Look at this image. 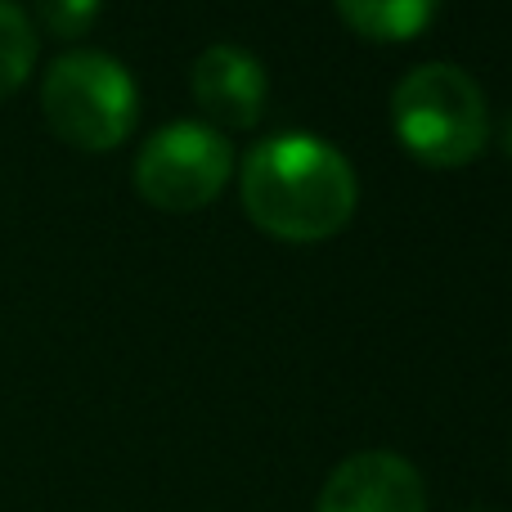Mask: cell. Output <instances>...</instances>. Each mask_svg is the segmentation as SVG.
<instances>
[{
    "mask_svg": "<svg viewBox=\"0 0 512 512\" xmlns=\"http://www.w3.org/2000/svg\"><path fill=\"white\" fill-rule=\"evenodd\" d=\"M234 171V153L216 126L171 122L144 140L135 158V189L144 203L162 212H198L225 189Z\"/></svg>",
    "mask_w": 512,
    "mask_h": 512,
    "instance_id": "obj_4",
    "label": "cell"
},
{
    "mask_svg": "<svg viewBox=\"0 0 512 512\" xmlns=\"http://www.w3.org/2000/svg\"><path fill=\"white\" fill-rule=\"evenodd\" d=\"M396 135L427 167H463L486 149L490 117L481 86L459 63H423L391 90Z\"/></svg>",
    "mask_w": 512,
    "mask_h": 512,
    "instance_id": "obj_2",
    "label": "cell"
},
{
    "mask_svg": "<svg viewBox=\"0 0 512 512\" xmlns=\"http://www.w3.org/2000/svg\"><path fill=\"white\" fill-rule=\"evenodd\" d=\"M441 0H337V14L369 41H409L436 18Z\"/></svg>",
    "mask_w": 512,
    "mask_h": 512,
    "instance_id": "obj_7",
    "label": "cell"
},
{
    "mask_svg": "<svg viewBox=\"0 0 512 512\" xmlns=\"http://www.w3.org/2000/svg\"><path fill=\"white\" fill-rule=\"evenodd\" d=\"M239 189L252 221L283 243L333 239L360 198L351 162L306 131H283L256 144L243 158Z\"/></svg>",
    "mask_w": 512,
    "mask_h": 512,
    "instance_id": "obj_1",
    "label": "cell"
},
{
    "mask_svg": "<svg viewBox=\"0 0 512 512\" xmlns=\"http://www.w3.org/2000/svg\"><path fill=\"white\" fill-rule=\"evenodd\" d=\"M104 0H36V18L54 36H81L99 18Z\"/></svg>",
    "mask_w": 512,
    "mask_h": 512,
    "instance_id": "obj_9",
    "label": "cell"
},
{
    "mask_svg": "<svg viewBox=\"0 0 512 512\" xmlns=\"http://www.w3.org/2000/svg\"><path fill=\"white\" fill-rule=\"evenodd\" d=\"M315 512H427V486L409 459L364 450L328 472Z\"/></svg>",
    "mask_w": 512,
    "mask_h": 512,
    "instance_id": "obj_5",
    "label": "cell"
},
{
    "mask_svg": "<svg viewBox=\"0 0 512 512\" xmlns=\"http://www.w3.org/2000/svg\"><path fill=\"white\" fill-rule=\"evenodd\" d=\"M36 63V27L14 0H0V99H9Z\"/></svg>",
    "mask_w": 512,
    "mask_h": 512,
    "instance_id": "obj_8",
    "label": "cell"
},
{
    "mask_svg": "<svg viewBox=\"0 0 512 512\" xmlns=\"http://www.w3.org/2000/svg\"><path fill=\"white\" fill-rule=\"evenodd\" d=\"M41 108L54 135L77 149L104 153L131 135L140 95L135 77L104 50H72L45 68Z\"/></svg>",
    "mask_w": 512,
    "mask_h": 512,
    "instance_id": "obj_3",
    "label": "cell"
},
{
    "mask_svg": "<svg viewBox=\"0 0 512 512\" xmlns=\"http://www.w3.org/2000/svg\"><path fill=\"white\" fill-rule=\"evenodd\" d=\"M189 86H194V99L203 104V113L221 126H234V131L256 126V117L265 108V68L243 45L203 50L194 72H189Z\"/></svg>",
    "mask_w": 512,
    "mask_h": 512,
    "instance_id": "obj_6",
    "label": "cell"
},
{
    "mask_svg": "<svg viewBox=\"0 0 512 512\" xmlns=\"http://www.w3.org/2000/svg\"><path fill=\"white\" fill-rule=\"evenodd\" d=\"M504 149L512 153V113H508V126H504Z\"/></svg>",
    "mask_w": 512,
    "mask_h": 512,
    "instance_id": "obj_10",
    "label": "cell"
},
{
    "mask_svg": "<svg viewBox=\"0 0 512 512\" xmlns=\"http://www.w3.org/2000/svg\"><path fill=\"white\" fill-rule=\"evenodd\" d=\"M468 512H486V508H468Z\"/></svg>",
    "mask_w": 512,
    "mask_h": 512,
    "instance_id": "obj_11",
    "label": "cell"
}]
</instances>
